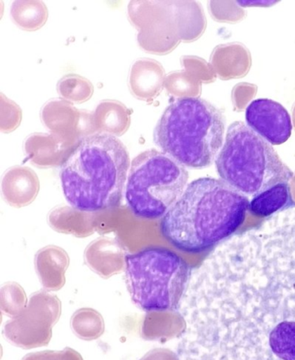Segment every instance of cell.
<instances>
[{"label":"cell","mask_w":295,"mask_h":360,"mask_svg":"<svg viewBox=\"0 0 295 360\" xmlns=\"http://www.w3.org/2000/svg\"><path fill=\"white\" fill-rule=\"evenodd\" d=\"M181 313L177 311H154L149 312L145 317L141 326V336L145 340H163L171 339L175 335H178L175 331L174 325L177 322L182 321Z\"/></svg>","instance_id":"obj_17"},{"label":"cell","mask_w":295,"mask_h":360,"mask_svg":"<svg viewBox=\"0 0 295 360\" xmlns=\"http://www.w3.org/2000/svg\"><path fill=\"white\" fill-rule=\"evenodd\" d=\"M95 125L100 133L121 136L129 129L130 111L119 101H103L96 110Z\"/></svg>","instance_id":"obj_16"},{"label":"cell","mask_w":295,"mask_h":360,"mask_svg":"<svg viewBox=\"0 0 295 360\" xmlns=\"http://www.w3.org/2000/svg\"><path fill=\"white\" fill-rule=\"evenodd\" d=\"M11 17L20 29L33 32L46 25L48 10L42 1H15L11 7Z\"/></svg>","instance_id":"obj_18"},{"label":"cell","mask_w":295,"mask_h":360,"mask_svg":"<svg viewBox=\"0 0 295 360\" xmlns=\"http://www.w3.org/2000/svg\"><path fill=\"white\" fill-rule=\"evenodd\" d=\"M70 326L74 335L84 340L98 339L105 331L102 314L93 309L76 311L71 317Z\"/></svg>","instance_id":"obj_19"},{"label":"cell","mask_w":295,"mask_h":360,"mask_svg":"<svg viewBox=\"0 0 295 360\" xmlns=\"http://www.w3.org/2000/svg\"><path fill=\"white\" fill-rule=\"evenodd\" d=\"M126 250L119 240L99 238L89 243L84 252L85 264L104 279L118 275L126 269Z\"/></svg>","instance_id":"obj_10"},{"label":"cell","mask_w":295,"mask_h":360,"mask_svg":"<svg viewBox=\"0 0 295 360\" xmlns=\"http://www.w3.org/2000/svg\"><path fill=\"white\" fill-rule=\"evenodd\" d=\"M188 179L186 168L173 158L156 149L147 150L131 163L126 201L140 219H158L181 198Z\"/></svg>","instance_id":"obj_7"},{"label":"cell","mask_w":295,"mask_h":360,"mask_svg":"<svg viewBox=\"0 0 295 360\" xmlns=\"http://www.w3.org/2000/svg\"><path fill=\"white\" fill-rule=\"evenodd\" d=\"M94 214L81 211L72 206H59L48 214V222L59 233L87 238L95 231Z\"/></svg>","instance_id":"obj_14"},{"label":"cell","mask_w":295,"mask_h":360,"mask_svg":"<svg viewBox=\"0 0 295 360\" xmlns=\"http://www.w3.org/2000/svg\"><path fill=\"white\" fill-rule=\"evenodd\" d=\"M131 167L126 146L117 137H85L63 163L60 180L66 200L88 212L114 207L121 202Z\"/></svg>","instance_id":"obj_3"},{"label":"cell","mask_w":295,"mask_h":360,"mask_svg":"<svg viewBox=\"0 0 295 360\" xmlns=\"http://www.w3.org/2000/svg\"><path fill=\"white\" fill-rule=\"evenodd\" d=\"M34 264L37 276L44 290L58 291L65 286L70 257L62 248L55 245L43 248L35 255Z\"/></svg>","instance_id":"obj_13"},{"label":"cell","mask_w":295,"mask_h":360,"mask_svg":"<svg viewBox=\"0 0 295 360\" xmlns=\"http://www.w3.org/2000/svg\"><path fill=\"white\" fill-rule=\"evenodd\" d=\"M2 197L14 208L29 205L36 200L40 190V182L32 168L23 166L11 167L3 175Z\"/></svg>","instance_id":"obj_11"},{"label":"cell","mask_w":295,"mask_h":360,"mask_svg":"<svg viewBox=\"0 0 295 360\" xmlns=\"http://www.w3.org/2000/svg\"><path fill=\"white\" fill-rule=\"evenodd\" d=\"M181 302L183 357L295 360L294 207L222 243Z\"/></svg>","instance_id":"obj_1"},{"label":"cell","mask_w":295,"mask_h":360,"mask_svg":"<svg viewBox=\"0 0 295 360\" xmlns=\"http://www.w3.org/2000/svg\"><path fill=\"white\" fill-rule=\"evenodd\" d=\"M62 314L58 296L46 290L36 292L20 315L6 322L3 335L10 343L23 348L46 346L52 337V328Z\"/></svg>","instance_id":"obj_8"},{"label":"cell","mask_w":295,"mask_h":360,"mask_svg":"<svg viewBox=\"0 0 295 360\" xmlns=\"http://www.w3.org/2000/svg\"><path fill=\"white\" fill-rule=\"evenodd\" d=\"M223 112L200 97H181L164 111L154 131L155 143L185 168H208L225 143Z\"/></svg>","instance_id":"obj_4"},{"label":"cell","mask_w":295,"mask_h":360,"mask_svg":"<svg viewBox=\"0 0 295 360\" xmlns=\"http://www.w3.org/2000/svg\"><path fill=\"white\" fill-rule=\"evenodd\" d=\"M125 271L131 298L148 313L178 310L192 276L184 259L162 247L128 255Z\"/></svg>","instance_id":"obj_6"},{"label":"cell","mask_w":295,"mask_h":360,"mask_svg":"<svg viewBox=\"0 0 295 360\" xmlns=\"http://www.w3.org/2000/svg\"><path fill=\"white\" fill-rule=\"evenodd\" d=\"M245 119L247 126L272 146L285 143L292 134L289 112L274 100H254L246 108Z\"/></svg>","instance_id":"obj_9"},{"label":"cell","mask_w":295,"mask_h":360,"mask_svg":"<svg viewBox=\"0 0 295 360\" xmlns=\"http://www.w3.org/2000/svg\"><path fill=\"white\" fill-rule=\"evenodd\" d=\"M27 305V296L20 284L9 281L2 285L0 290V307L3 314L13 319L23 312Z\"/></svg>","instance_id":"obj_20"},{"label":"cell","mask_w":295,"mask_h":360,"mask_svg":"<svg viewBox=\"0 0 295 360\" xmlns=\"http://www.w3.org/2000/svg\"><path fill=\"white\" fill-rule=\"evenodd\" d=\"M165 70L156 60L141 58L131 68L129 86L131 93L141 101H152L162 93Z\"/></svg>","instance_id":"obj_12"},{"label":"cell","mask_w":295,"mask_h":360,"mask_svg":"<svg viewBox=\"0 0 295 360\" xmlns=\"http://www.w3.org/2000/svg\"><path fill=\"white\" fill-rule=\"evenodd\" d=\"M249 202L221 179H197L162 217L160 231L183 252H204L236 233L244 223Z\"/></svg>","instance_id":"obj_2"},{"label":"cell","mask_w":295,"mask_h":360,"mask_svg":"<svg viewBox=\"0 0 295 360\" xmlns=\"http://www.w3.org/2000/svg\"><path fill=\"white\" fill-rule=\"evenodd\" d=\"M294 207L289 182H281L256 195L249 202V212L253 215L268 219Z\"/></svg>","instance_id":"obj_15"},{"label":"cell","mask_w":295,"mask_h":360,"mask_svg":"<svg viewBox=\"0 0 295 360\" xmlns=\"http://www.w3.org/2000/svg\"><path fill=\"white\" fill-rule=\"evenodd\" d=\"M215 164L220 179L248 198L294 177L273 146L242 122L228 127Z\"/></svg>","instance_id":"obj_5"}]
</instances>
